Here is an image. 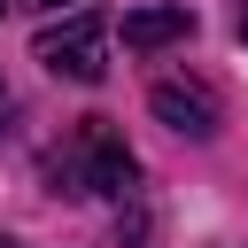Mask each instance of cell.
Wrapping results in <instances>:
<instances>
[{
  "label": "cell",
  "instance_id": "9c48e42d",
  "mask_svg": "<svg viewBox=\"0 0 248 248\" xmlns=\"http://www.w3.org/2000/svg\"><path fill=\"white\" fill-rule=\"evenodd\" d=\"M0 248H16V240H0Z\"/></svg>",
  "mask_w": 248,
  "mask_h": 248
},
{
  "label": "cell",
  "instance_id": "7a4b0ae2",
  "mask_svg": "<svg viewBox=\"0 0 248 248\" xmlns=\"http://www.w3.org/2000/svg\"><path fill=\"white\" fill-rule=\"evenodd\" d=\"M31 54H39L54 78H70V85H101V78H108V16H101V8H70L62 23L39 31Z\"/></svg>",
  "mask_w": 248,
  "mask_h": 248
},
{
  "label": "cell",
  "instance_id": "ba28073f",
  "mask_svg": "<svg viewBox=\"0 0 248 248\" xmlns=\"http://www.w3.org/2000/svg\"><path fill=\"white\" fill-rule=\"evenodd\" d=\"M8 8H16V0H0V16H8Z\"/></svg>",
  "mask_w": 248,
  "mask_h": 248
},
{
  "label": "cell",
  "instance_id": "277c9868",
  "mask_svg": "<svg viewBox=\"0 0 248 248\" xmlns=\"http://www.w3.org/2000/svg\"><path fill=\"white\" fill-rule=\"evenodd\" d=\"M194 39V8H140L124 16V46L132 54H163V46H186Z\"/></svg>",
  "mask_w": 248,
  "mask_h": 248
},
{
  "label": "cell",
  "instance_id": "3957f363",
  "mask_svg": "<svg viewBox=\"0 0 248 248\" xmlns=\"http://www.w3.org/2000/svg\"><path fill=\"white\" fill-rule=\"evenodd\" d=\"M147 108H155L178 140H217V124H225V108H217V93H209L202 78H155Z\"/></svg>",
  "mask_w": 248,
  "mask_h": 248
},
{
  "label": "cell",
  "instance_id": "6da1fadb",
  "mask_svg": "<svg viewBox=\"0 0 248 248\" xmlns=\"http://www.w3.org/2000/svg\"><path fill=\"white\" fill-rule=\"evenodd\" d=\"M132 147H124V132L108 124V116H85V124H70V140L46 155V178H54V194H124L132 186Z\"/></svg>",
  "mask_w": 248,
  "mask_h": 248
},
{
  "label": "cell",
  "instance_id": "8992f818",
  "mask_svg": "<svg viewBox=\"0 0 248 248\" xmlns=\"http://www.w3.org/2000/svg\"><path fill=\"white\" fill-rule=\"evenodd\" d=\"M240 39H248V0H240Z\"/></svg>",
  "mask_w": 248,
  "mask_h": 248
},
{
  "label": "cell",
  "instance_id": "52a82bcc",
  "mask_svg": "<svg viewBox=\"0 0 248 248\" xmlns=\"http://www.w3.org/2000/svg\"><path fill=\"white\" fill-rule=\"evenodd\" d=\"M0 116H8V85H0Z\"/></svg>",
  "mask_w": 248,
  "mask_h": 248
},
{
  "label": "cell",
  "instance_id": "5b68a950",
  "mask_svg": "<svg viewBox=\"0 0 248 248\" xmlns=\"http://www.w3.org/2000/svg\"><path fill=\"white\" fill-rule=\"evenodd\" d=\"M23 8H62V0H23Z\"/></svg>",
  "mask_w": 248,
  "mask_h": 248
}]
</instances>
